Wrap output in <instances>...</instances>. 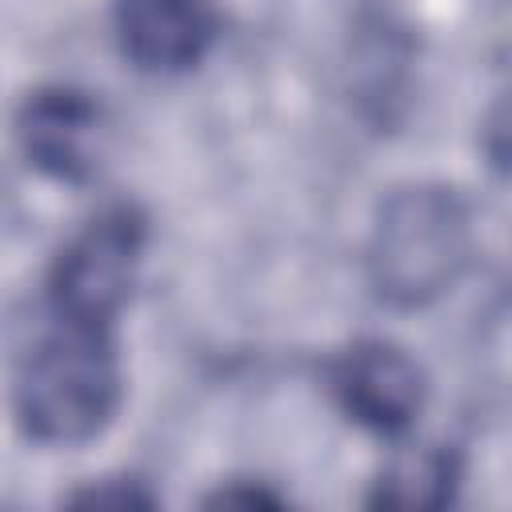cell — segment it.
Returning a JSON list of instances; mask_svg holds the SVG:
<instances>
[{
	"label": "cell",
	"instance_id": "7",
	"mask_svg": "<svg viewBox=\"0 0 512 512\" xmlns=\"http://www.w3.org/2000/svg\"><path fill=\"white\" fill-rule=\"evenodd\" d=\"M460 484V460L456 452L440 444H420L408 452H396L380 476L372 480L368 504L372 508H400V512H424L444 508Z\"/></svg>",
	"mask_w": 512,
	"mask_h": 512
},
{
	"label": "cell",
	"instance_id": "2",
	"mask_svg": "<svg viewBox=\"0 0 512 512\" xmlns=\"http://www.w3.org/2000/svg\"><path fill=\"white\" fill-rule=\"evenodd\" d=\"M124 368L112 328L56 320L24 356L12 388L16 424L28 440L76 448L96 440L120 412Z\"/></svg>",
	"mask_w": 512,
	"mask_h": 512
},
{
	"label": "cell",
	"instance_id": "5",
	"mask_svg": "<svg viewBox=\"0 0 512 512\" xmlns=\"http://www.w3.org/2000/svg\"><path fill=\"white\" fill-rule=\"evenodd\" d=\"M108 116L96 92L76 84H44L16 112V144L24 160L60 184H88L100 168Z\"/></svg>",
	"mask_w": 512,
	"mask_h": 512
},
{
	"label": "cell",
	"instance_id": "1",
	"mask_svg": "<svg viewBox=\"0 0 512 512\" xmlns=\"http://www.w3.org/2000/svg\"><path fill=\"white\" fill-rule=\"evenodd\" d=\"M472 248V204L456 184H396L380 196L364 244V272L372 296L404 312L428 308L460 284V276L472 264Z\"/></svg>",
	"mask_w": 512,
	"mask_h": 512
},
{
	"label": "cell",
	"instance_id": "4",
	"mask_svg": "<svg viewBox=\"0 0 512 512\" xmlns=\"http://www.w3.org/2000/svg\"><path fill=\"white\" fill-rule=\"evenodd\" d=\"M328 392L352 424L376 436H404L428 400V380L400 344L364 336L328 360Z\"/></svg>",
	"mask_w": 512,
	"mask_h": 512
},
{
	"label": "cell",
	"instance_id": "6",
	"mask_svg": "<svg viewBox=\"0 0 512 512\" xmlns=\"http://www.w3.org/2000/svg\"><path fill=\"white\" fill-rule=\"evenodd\" d=\"M120 52L156 76L196 68L220 32L216 0H112Z\"/></svg>",
	"mask_w": 512,
	"mask_h": 512
},
{
	"label": "cell",
	"instance_id": "8",
	"mask_svg": "<svg viewBox=\"0 0 512 512\" xmlns=\"http://www.w3.org/2000/svg\"><path fill=\"white\" fill-rule=\"evenodd\" d=\"M68 504H84V508H148V504H156V496L144 492L140 480H104V484H92V488L68 496Z\"/></svg>",
	"mask_w": 512,
	"mask_h": 512
},
{
	"label": "cell",
	"instance_id": "9",
	"mask_svg": "<svg viewBox=\"0 0 512 512\" xmlns=\"http://www.w3.org/2000/svg\"><path fill=\"white\" fill-rule=\"evenodd\" d=\"M208 504H216V508H280L284 504V496H276V492H268V488H252V484H228V488H220L216 496H208Z\"/></svg>",
	"mask_w": 512,
	"mask_h": 512
},
{
	"label": "cell",
	"instance_id": "3",
	"mask_svg": "<svg viewBox=\"0 0 512 512\" xmlns=\"http://www.w3.org/2000/svg\"><path fill=\"white\" fill-rule=\"evenodd\" d=\"M148 248V216L120 200L88 216L48 268L52 320L112 328L124 312Z\"/></svg>",
	"mask_w": 512,
	"mask_h": 512
}]
</instances>
